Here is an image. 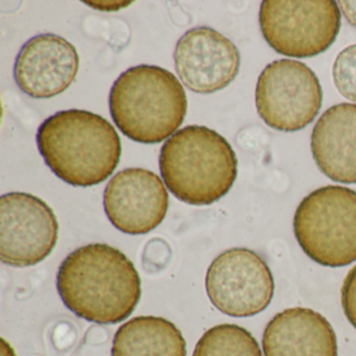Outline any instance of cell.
Here are the masks:
<instances>
[{
  "label": "cell",
  "instance_id": "cell-1",
  "mask_svg": "<svg viewBox=\"0 0 356 356\" xmlns=\"http://www.w3.org/2000/svg\"><path fill=\"white\" fill-rule=\"evenodd\" d=\"M57 287L70 312L97 324L126 320L141 297L134 264L106 243H91L70 253L60 266Z\"/></svg>",
  "mask_w": 356,
  "mask_h": 356
},
{
  "label": "cell",
  "instance_id": "cell-2",
  "mask_svg": "<svg viewBox=\"0 0 356 356\" xmlns=\"http://www.w3.org/2000/svg\"><path fill=\"white\" fill-rule=\"evenodd\" d=\"M37 145L51 172L72 186H95L107 180L122 156L113 124L85 110H66L47 118L39 127Z\"/></svg>",
  "mask_w": 356,
  "mask_h": 356
},
{
  "label": "cell",
  "instance_id": "cell-3",
  "mask_svg": "<svg viewBox=\"0 0 356 356\" xmlns=\"http://www.w3.org/2000/svg\"><path fill=\"white\" fill-rule=\"evenodd\" d=\"M159 165L166 186L177 199L189 205L207 206L232 188L238 161L226 138L195 124L165 141Z\"/></svg>",
  "mask_w": 356,
  "mask_h": 356
},
{
  "label": "cell",
  "instance_id": "cell-4",
  "mask_svg": "<svg viewBox=\"0 0 356 356\" xmlns=\"http://www.w3.org/2000/svg\"><path fill=\"white\" fill-rule=\"evenodd\" d=\"M109 107L122 134L136 143L155 145L170 138L182 126L187 97L174 74L143 64L129 68L115 81Z\"/></svg>",
  "mask_w": 356,
  "mask_h": 356
},
{
  "label": "cell",
  "instance_id": "cell-5",
  "mask_svg": "<svg viewBox=\"0 0 356 356\" xmlns=\"http://www.w3.org/2000/svg\"><path fill=\"white\" fill-rule=\"evenodd\" d=\"M293 231L304 253L321 266L356 261V191L337 185L312 191L296 210Z\"/></svg>",
  "mask_w": 356,
  "mask_h": 356
},
{
  "label": "cell",
  "instance_id": "cell-6",
  "mask_svg": "<svg viewBox=\"0 0 356 356\" xmlns=\"http://www.w3.org/2000/svg\"><path fill=\"white\" fill-rule=\"evenodd\" d=\"M333 0H266L259 13L266 42L281 55L310 58L326 51L341 30Z\"/></svg>",
  "mask_w": 356,
  "mask_h": 356
},
{
  "label": "cell",
  "instance_id": "cell-7",
  "mask_svg": "<svg viewBox=\"0 0 356 356\" xmlns=\"http://www.w3.org/2000/svg\"><path fill=\"white\" fill-rule=\"evenodd\" d=\"M258 114L270 128L297 132L314 122L322 108L323 90L312 68L295 60H276L258 78Z\"/></svg>",
  "mask_w": 356,
  "mask_h": 356
},
{
  "label": "cell",
  "instance_id": "cell-8",
  "mask_svg": "<svg viewBox=\"0 0 356 356\" xmlns=\"http://www.w3.org/2000/svg\"><path fill=\"white\" fill-rule=\"evenodd\" d=\"M205 285L212 305L234 318L260 314L274 297V278L268 264L247 248L220 254L208 268Z\"/></svg>",
  "mask_w": 356,
  "mask_h": 356
},
{
  "label": "cell",
  "instance_id": "cell-9",
  "mask_svg": "<svg viewBox=\"0 0 356 356\" xmlns=\"http://www.w3.org/2000/svg\"><path fill=\"white\" fill-rule=\"evenodd\" d=\"M59 224L40 197L10 193L0 197V257L15 268L36 266L57 245Z\"/></svg>",
  "mask_w": 356,
  "mask_h": 356
},
{
  "label": "cell",
  "instance_id": "cell-10",
  "mask_svg": "<svg viewBox=\"0 0 356 356\" xmlns=\"http://www.w3.org/2000/svg\"><path fill=\"white\" fill-rule=\"evenodd\" d=\"M174 60L184 86L200 95L226 88L241 67V55L232 41L208 26L187 31L177 43Z\"/></svg>",
  "mask_w": 356,
  "mask_h": 356
},
{
  "label": "cell",
  "instance_id": "cell-11",
  "mask_svg": "<svg viewBox=\"0 0 356 356\" xmlns=\"http://www.w3.org/2000/svg\"><path fill=\"white\" fill-rule=\"evenodd\" d=\"M104 208L111 224L122 233L147 234L165 218L168 193L155 172L127 168L118 172L106 186Z\"/></svg>",
  "mask_w": 356,
  "mask_h": 356
},
{
  "label": "cell",
  "instance_id": "cell-12",
  "mask_svg": "<svg viewBox=\"0 0 356 356\" xmlns=\"http://www.w3.org/2000/svg\"><path fill=\"white\" fill-rule=\"evenodd\" d=\"M79 68L80 57L72 43L58 35L40 34L20 49L14 78L29 97L51 99L70 88Z\"/></svg>",
  "mask_w": 356,
  "mask_h": 356
},
{
  "label": "cell",
  "instance_id": "cell-13",
  "mask_svg": "<svg viewBox=\"0 0 356 356\" xmlns=\"http://www.w3.org/2000/svg\"><path fill=\"white\" fill-rule=\"evenodd\" d=\"M264 356H337V334L325 316L310 308L277 314L264 329Z\"/></svg>",
  "mask_w": 356,
  "mask_h": 356
},
{
  "label": "cell",
  "instance_id": "cell-14",
  "mask_svg": "<svg viewBox=\"0 0 356 356\" xmlns=\"http://www.w3.org/2000/svg\"><path fill=\"white\" fill-rule=\"evenodd\" d=\"M318 170L334 182L356 183V105L341 103L324 112L312 134Z\"/></svg>",
  "mask_w": 356,
  "mask_h": 356
},
{
  "label": "cell",
  "instance_id": "cell-15",
  "mask_svg": "<svg viewBox=\"0 0 356 356\" xmlns=\"http://www.w3.org/2000/svg\"><path fill=\"white\" fill-rule=\"evenodd\" d=\"M186 341L178 327L161 316H140L120 327L112 356H186Z\"/></svg>",
  "mask_w": 356,
  "mask_h": 356
},
{
  "label": "cell",
  "instance_id": "cell-16",
  "mask_svg": "<svg viewBox=\"0 0 356 356\" xmlns=\"http://www.w3.org/2000/svg\"><path fill=\"white\" fill-rule=\"evenodd\" d=\"M193 356H262L257 339L236 324H220L206 331Z\"/></svg>",
  "mask_w": 356,
  "mask_h": 356
},
{
  "label": "cell",
  "instance_id": "cell-17",
  "mask_svg": "<svg viewBox=\"0 0 356 356\" xmlns=\"http://www.w3.org/2000/svg\"><path fill=\"white\" fill-rule=\"evenodd\" d=\"M332 76L339 93L356 103V44L339 54L333 64Z\"/></svg>",
  "mask_w": 356,
  "mask_h": 356
},
{
  "label": "cell",
  "instance_id": "cell-18",
  "mask_svg": "<svg viewBox=\"0 0 356 356\" xmlns=\"http://www.w3.org/2000/svg\"><path fill=\"white\" fill-rule=\"evenodd\" d=\"M341 307L350 324L356 329V266L343 279L341 289Z\"/></svg>",
  "mask_w": 356,
  "mask_h": 356
},
{
  "label": "cell",
  "instance_id": "cell-19",
  "mask_svg": "<svg viewBox=\"0 0 356 356\" xmlns=\"http://www.w3.org/2000/svg\"><path fill=\"white\" fill-rule=\"evenodd\" d=\"M339 9L347 22L356 29V0L355 1H339Z\"/></svg>",
  "mask_w": 356,
  "mask_h": 356
},
{
  "label": "cell",
  "instance_id": "cell-20",
  "mask_svg": "<svg viewBox=\"0 0 356 356\" xmlns=\"http://www.w3.org/2000/svg\"><path fill=\"white\" fill-rule=\"evenodd\" d=\"M1 356H16L13 348L6 341L5 339H1Z\"/></svg>",
  "mask_w": 356,
  "mask_h": 356
}]
</instances>
